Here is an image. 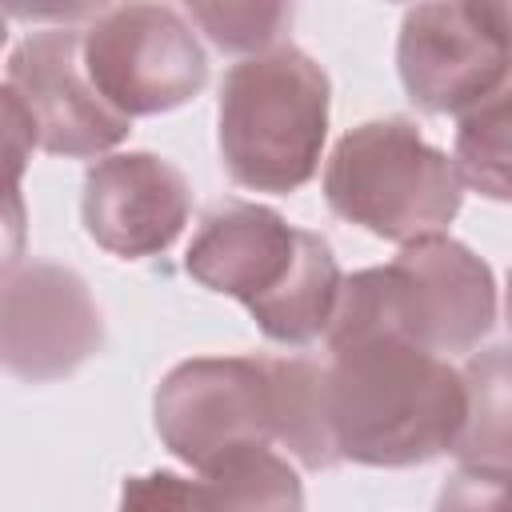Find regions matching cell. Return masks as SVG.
I'll return each mask as SVG.
<instances>
[{
  "label": "cell",
  "instance_id": "14",
  "mask_svg": "<svg viewBox=\"0 0 512 512\" xmlns=\"http://www.w3.org/2000/svg\"><path fill=\"white\" fill-rule=\"evenodd\" d=\"M468 416L452 456L460 468L512 476V344L472 352L460 368Z\"/></svg>",
  "mask_w": 512,
  "mask_h": 512
},
{
  "label": "cell",
  "instance_id": "12",
  "mask_svg": "<svg viewBox=\"0 0 512 512\" xmlns=\"http://www.w3.org/2000/svg\"><path fill=\"white\" fill-rule=\"evenodd\" d=\"M340 264L328 248V240L320 232L300 236V256L288 272V280L260 304L248 308V316L256 320V328L276 340V344H312L320 336H328L336 304H340Z\"/></svg>",
  "mask_w": 512,
  "mask_h": 512
},
{
  "label": "cell",
  "instance_id": "13",
  "mask_svg": "<svg viewBox=\"0 0 512 512\" xmlns=\"http://www.w3.org/2000/svg\"><path fill=\"white\" fill-rule=\"evenodd\" d=\"M276 392V448L308 472L340 464L332 404H328V364L304 356H268Z\"/></svg>",
  "mask_w": 512,
  "mask_h": 512
},
{
  "label": "cell",
  "instance_id": "4",
  "mask_svg": "<svg viewBox=\"0 0 512 512\" xmlns=\"http://www.w3.org/2000/svg\"><path fill=\"white\" fill-rule=\"evenodd\" d=\"M80 56L92 88L128 120L184 108L208 84L204 44L172 4L104 8L84 24Z\"/></svg>",
  "mask_w": 512,
  "mask_h": 512
},
{
  "label": "cell",
  "instance_id": "2",
  "mask_svg": "<svg viewBox=\"0 0 512 512\" xmlns=\"http://www.w3.org/2000/svg\"><path fill=\"white\" fill-rule=\"evenodd\" d=\"M332 84L296 44L244 56L224 72L216 144L232 184L288 196L304 188L328 140Z\"/></svg>",
  "mask_w": 512,
  "mask_h": 512
},
{
  "label": "cell",
  "instance_id": "3",
  "mask_svg": "<svg viewBox=\"0 0 512 512\" xmlns=\"http://www.w3.org/2000/svg\"><path fill=\"white\" fill-rule=\"evenodd\" d=\"M328 208L392 244L448 236L464 204L456 160L428 144L404 116L364 120L348 128L324 164Z\"/></svg>",
  "mask_w": 512,
  "mask_h": 512
},
{
  "label": "cell",
  "instance_id": "6",
  "mask_svg": "<svg viewBox=\"0 0 512 512\" xmlns=\"http://www.w3.org/2000/svg\"><path fill=\"white\" fill-rule=\"evenodd\" d=\"M396 68L420 112L460 116L512 72V0L408 8L396 40Z\"/></svg>",
  "mask_w": 512,
  "mask_h": 512
},
{
  "label": "cell",
  "instance_id": "5",
  "mask_svg": "<svg viewBox=\"0 0 512 512\" xmlns=\"http://www.w3.org/2000/svg\"><path fill=\"white\" fill-rule=\"evenodd\" d=\"M164 448L192 472L236 448L276 440V392L268 356H192L176 364L152 400Z\"/></svg>",
  "mask_w": 512,
  "mask_h": 512
},
{
  "label": "cell",
  "instance_id": "11",
  "mask_svg": "<svg viewBox=\"0 0 512 512\" xmlns=\"http://www.w3.org/2000/svg\"><path fill=\"white\" fill-rule=\"evenodd\" d=\"M300 236L304 228L256 200H220L204 212L184 252V272L208 292L252 308L288 280L300 256Z\"/></svg>",
  "mask_w": 512,
  "mask_h": 512
},
{
  "label": "cell",
  "instance_id": "17",
  "mask_svg": "<svg viewBox=\"0 0 512 512\" xmlns=\"http://www.w3.org/2000/svg\"><path fill=\"white\" fill-rule=\"evenodd\" d=\"M188 20L224 52H248L260 56L280 44V36L292 24L288 4H256V0H192Z\"/></svg>",
  "mask_w": 512,
  "mask_h": 512
},
{
  "label": "cell",
  "instance_id": "10",
  "mask_svg": "<svg viewBox=\"0 0 512 512\" xmlns=\"http://www.w3.org/2000/svg\"><path fill=\"white\" fill-rule=\"evenodd\" d=\"M192 212L184 172L156 152H112L84 172V232L120 260H144L172 248Z\"/></svg>",
  "mask_w": 512,
  "mask_h": 512
},
{
  "label": "cell",
  "instance_id": "7",
  "mask_svg": "<svg viewBox=\"0 0 512 512\" xmlns=\"http://www.w3.org/2000/svg\"><path fill=\"white\" fill-rule=\"evenodd\" d=\"M104 348V316L88 280L56 260H20L0 292V360L24 384H52Z\"/></svg>",
  "mask_w": 512,
  "mask_h": 512
},
{
  "label": "cell",
  "instance_id": "19",
  "mask_svg": "<svg viewBox=\"0 0 512 512\" xmlns=\"http://www.w3.org/2000/svg\"><path fill=\"white\" fill-rule=\"evenodd\" d=\"M436 512H512V476L460 468L440 488Z\"/></svg>",
  "mask_w": 512,
  "mask_h": 512
},
{
  "label": "cell",
  "instance_id": "16",
  "mask_svg": "<svg viewBox=\"0 0 512 512\" xmlns=\"http://www.w3.org/2000/svg\"><path fill=\"white\" fill-rule=\"evenodd\" d=\"M452 160L464 188L512 204V72L456 116Z\"/></svg>",
  "mask_w": 512,
  "mask_h": 512
},
{
  "label": "cell",
  "instance_id": "8",
  "mask_svg": "<svg viewBox=\"0 0 512 512\" xmlns=\"http://www.w3.org/2000/svg\"><path fill=\"white\" fill-rule=\"evenodd\" d=\"M84 28H44L24 36L4 68V92L24 108L36 148L52 156L104 160L128 140L132 120L120 116L88 80L80 56Z\"/></svg>",
  "mask_w": 512,
  "mask_h": 512
},
{
  "label": "cell",
  "instance_id": "18",
  "mask_svg": "<svg viewBox=\"0 0 512 512\" xmlns=\"http://www.w3.org/2000/svg\"><path fill=\"white\" fill-rule=\"evenodd\" d=\"M120 512H204L200 476H180L168 468L128 476L120 488Z\"/></svg>",
  "mask_w": 512,
  "mask_h": 512
},
{
  "label": "cell",
  "instance_id": "15",
  "mask_svg": "<svg viewBox=\"0 0 512 512\" xmlns=\"http://www.w3.org/2000/svg\"><path fill=\"white\" fill-rule=\"evenodd\" d=\"M204 512H304V488L288 456L252 444L196 472Z\"/></svg>",
  "mask_w": 512,
  "mask_h": 512
},
{
  "label": "cell",
  "instance_id": "20",
  "mask_svg": "<svg viewBox=\"0 0 512 512\" xmlns=\"http://www.w3.org/2000/svg\"><path fill=\"white\" fill-rule=\"evenodd\" d=\"M504 316H508V328H512V272H508V288H504Z\"/></svg>",
  "mask_w": 512,
  "mask_h": 512
},
{
  "label": "cell",
  "instance_id": "1",
  "mask_svg": "<svg viewBox=\"0 0 512 512\" xmlns=\"http://www.w3.org/2000/svg\"><path fill=\"white\" fill-rule=\"evenodd\" d=\"M324 340L340 460L412 468L456 448L468 416L464 376L404 332L388 264L344 276Z\"/></svg>",
  "mask_w": 512,
  "mask_h": 512
},
{
  "label": "cell",
  "instance_id": "9",
  "mask_svg": "<svg viewBox=\"0 0 512 512\" xmlns=\"http://www.w3.org/2000/svg\"><path fill=\"white\" fill-rule=\"evenodd\" d=\"M404 332L452 360L476 352L496 324V280L492 268L452 236H428L404 244L388 264Z\"/></svg>",
  "mask_w": 512,
  "mask_h": 512
}]
</instances>
